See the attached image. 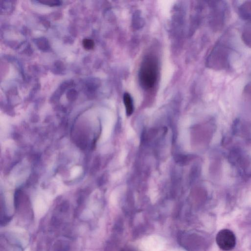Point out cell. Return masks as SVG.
<instances>
[{
    "label": "cell",
    "instance_id": "obj_1",
    "mask_svg": "<svg viewBox=\"0 0 251 251\" xmlns=\"http://www.w3.org/2000/svg\"><path fill=\"white\" fill-rule=\"evenodd\" d=\"M225 38L219 39L207 59L208 67L216 70L228 69L230 66L232 48Z\"/></svg>",
    "mask_w": 251,
    "mask_h": 251
},
{
    "label": "cell",
    "instance_id": "obj_2",
    "mask_svg": "<svg viewBox=\"0 0 251 251\" xmlns=\"http://www.w3.org/2000/svg\"><path fill=\"white\" fill-rule=\"evenodd\" d=\"M158 75V63L153 56H147L144 60L139 70L140 84L145 89H150L155 84Z\"/></svg>",
    "mask_w": 251,
    "mask_h": 251
},
{
    "label": "cell",
    "instance_id": "obj_3",
    "mask_svg": "<svg viewBox=\"0 0 251 251\" xmlns=\"http://www.w3.org/2000/svg\"><path fill=\"white\" fill-rule=\"evenodd\" d=\"M211 25L216 30H221L224 26L227 11V6L224 1H214L211 4Z\"/></svg>",
    "mask_w": 251,
    "mask_h": 251
},
{
    "label": "cell",
    "instance_id": "obj_4",
    "mask_svg": "<svg viewBox=\"0 0 251 251\" xmlns=\"http://www.w3.org/2000/svg\"><path fill=\"white\" fill-rule=\"evenodd\" d=\"M216 241L221 250L228 251L234 248L236 245V237L230 230L223 229L217 233Z\"/></svg>",
    "mask_w": 251,
    "mask_h": 251
},
{
    "label": "cell",
    "instance_id": "obj_5",
    "mask_svg": "<svg viewBox=\"0 0 251 251\" xmlns=\"http://www.w3.org/2000/svg\"><path fill=\"white\" fill-rule=\"evenodd\" d=\"M238 11L241 18L251 22V0L244 1L240 4Z\"/></svg>",
    "mask_w": 251,
    "mask_h": 251
},
{
    "label": "cell",
    "instance_id": "obj_6",
    "mask_svg": "<svg viewBox=\"0 0 251 251\" xmlns=\"http://www.w3.org/2000/svg\"><path fill=\"white\" fill-rule=\"evenodd\" d=\"M124 103L125 105L126 113L127 116H130L133 111V104L132 98L130 95L126 93L123 97Z\"/></svg>",
    "mask_w": 251,
    "mask_h": 251
},
{
    "label": "cell",
    "instance_id": "obj_7",
    "mask_svg": "<svg viewBox=\"0 0 251 251\" xmlns=\"http://www.w3.org/2000/svg\"><path fill=\"white\" fill-rule=\"evenodd\" d=\"M242 39L247 46L251 48V25H247L244 28Z\"/></svg>",
    "mask_w": 251,
    "mask_h": 251
},
{
    "label": "cell",
    "instance_id": "obj_8",
    "mask_svg": "<svg viewBox=\"0 0 251 251\" xmlns=\"http://www.w3.org/2000/svg\"><path fill=\"white\" fill-rule=\"evenodd\" d=\"M69 249V244L65 241L59 240L54 244L55 251H67Z\"/></svg>",
    "mask_w": 251,
    "mask_h": 251
},
{
    "label": "cell",
    "instance_id": "obj_9",
    "mask_svg": "<svg viewBox=\"0 0 251 251\" xmlns=\"http://www.w3.org/2000/svg\"><path fill=\"white\" fill-rule=\"evenodd\" d=\"M82 44L86 50H91L94 47V42L90 39H84L82 41Z\"/></svg>",
    "mask_w": 251,
    "mask_h": 251
},
{
    "label": "cell",
    "instance_id": "obj_10",
    "mask_svg": "<svg viewBox=\"0 0 251 251\" xmlns=\"http://www.w3.org/2000/svg\"><path fill=\"white\" fill-rule=\"evenodd\" d=\"M40 2H42L43 3H45L46 4H49L50 5H58L60 3L59 1L57 0H43V1H39Z\"/></svg>",
    "mask_w": 251,
    "mask_h": 251
},
{
    "label": "cell",
    "instance_id": "obj_11",
    "mask_svg": "<svg viewBox=\"0 0 251 251\" xmlns=\"http://www.w3.org/2000/svg\"><path fill=\"white\" fill-rule=\"evenodd\" d=\"M135 251L133 250L132 249H126L123 250V251Z\"/></svg>",
    "mask_w": 251,
    "mask_h": 251
}]
</instances>
